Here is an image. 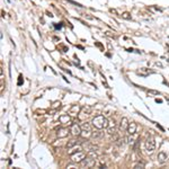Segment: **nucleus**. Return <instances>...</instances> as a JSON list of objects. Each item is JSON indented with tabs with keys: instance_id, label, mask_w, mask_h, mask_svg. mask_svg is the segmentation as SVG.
Segmentation results:
<instances>
[{
	"instance_id": "1",
	"label": "nucleus",
	"mask_w": 169,
	"mask_h": 169,
	"mask_svg": "<svg viewBox=\"0 0 169 169\" xmlns=\"http://www.w3.org/2000/svg\"><path fill=\"white\" fill-rule=\"evenodd\" d=\"M108 123H110V121L103 115L95 116L92 121V124L94 125L97 130H104V129H106L107 126H108Z\"/></svg>"
},
{
	"instance_id": "2",
	"label": "nucleus",
	"mask_w": 169,
	"mask_h": 169,
	"mask_svg": "<svg viewBox=\"0 0 169 169\" xmlns=\"http://www.w3.org/2000/svg\"><path fill=\"white\" fill-rule=\"evenodd\" d=\"M145 150H147L148 154H152L156 150V141L151 135H149L145 140Z\"/></svg>"
},
{
	"instance_id": "3",
	"label": "nucleus",
	"mask_w": 169,
	"mask_h": 169,
	"mask_svg": "<svg viewBox=\"0 0 169 169\" xmlns=\"http://www.w3.org/2000/svg\"><path fill=\"white\" fill-rule=\"evenodd\" d=\"M80 165H81V167H83V168H92V167H95V165H96V158L87 156V157L80 162Z\"/></svg>"
},
{
	"instance_id": "4",
	"label": "nucleus",
	"mask_w": 169,
	"mask_h": 169,
	"mask_svg": "<svg viewBox=\"0 0 169 169\" xmlns=\"http://www.w3.org/2000/svg\"><path fill=\"white\" fill-rule=\"evenodd\" d=\"M71 161L72 162H74V163H80L81 161L86 158V154L83 153L82 152V150L81 151H77V152H74V153H72L71 154Z\"/></svg>"
},
{
	"instance_id": "5",
	"label": "nucleus",
	"mask_w": 169,
	"mask_h": 169,
	"mask_svg": "<svg viewBox=\"0 0 169 169\" xmlns=\"http://www.w3.org/2000/svg\"><path fill=\"white\" fill-rule=\"evenodd\" d=\"M69 133H70V130H68V128L61 126V128L56 129V137L59 139H64V138L68 137Z\"/></svg>"
},
{
	"instance_id": "6",
	"label": "nucleus",
	"mask_w": 169,
	"mask_h": 169,
	"mask_svg": "<svg viewBox=\"0 0 169 169\" xmlns=\"http://www.w3.org/2000/svg\"><path fill=\"white\" fill-rule=\"evenodd\" d=\"M92 108L90 106H85L81 108L80 113H79V120H85L87 116H89L92 114Z\"/></svg>"
},
{
	"instance_id": "7",
	"label": "nucleus",
	"mask_w": 169,
	"mask_h": 169,
	"mask_svg": "<svg viewBox=\"0 0 169 169\" xmlns=\"http://www.w3.org/2000/svg\"><path fill=\"white\" fill-rule=\"evenodd\" d=\"M81 126L78 124H72L71 128H70V133L72 134V135H74V137H79L81 134Z\"/></svg>"
},
{
	"instance_id": "8",
	"label": "nucleus",
	"mask_w": 169,
	"mask_h": 169,
	"mask_svg": "<svg viewBox=\"0 0 169 169\" xmlns=\"http://www.w3.org/2000/svg\"><path fill=\"white\" fill-rule=\"evenodd\" d=\"M106 131L107 133L110 134V135H113V134L116 133V124L114 121H110V123H108V126L106 128Z\"/></svg>"
},
{
	"instance_id": "9",
	"label": "nucleus",
	"mask_w": 169,
	"mask_h": 169,
	"mask_svg": "<svg viewBox=\"0 0 169 169\" xmlns=\"http://www.w3.org/2000/svg\"><path fill=\"white\" fill-rule=\"evenodd\" d=\"M169 160V153L166 152H159L158 154V161L160 163H166Z\"/></svg>"
},
{
	"instance_id": "10",
	"label": "nucleus",
	"mask_w": 169,
	"mask_h": 169,
	"mask_svg": "<svg viewBox=\"0 0 169 169\" xmlns=\"http://www.w3.org/2000/svg\"><path fill=\"white\" fill-rule=\"evenodd\" d=\"M129 120L126 117H122L121 122H120V131H126L128 130V126H129Z\"/></svg>"
},
{
	"instance_id": "11",
	"label": "nucleus",
	"mask_w": 169,
	"mask_h": 169,
	"mask_svg": "<svg viewBox=\"0 0 169 169\" xmlns=\"http://www.w3.org/2000/svg\"><path fill=\"white\" fill-rule=\"evenodd\" d=\"M59 121H60V123L61 124H69L70 122H71V117L68 115V114H64V115H61L59 117Z\"/></svg>"
},
{
	"instance_id": "12",
	"label": "nucleus",
	"mask_w": 169,
	"mask_h": 169,
	"mask_svg": "<svg viewBox=\"0 0 169 169\" xmlns=\"http://www.w3.org/2000/svg\"><path fill=\"white\" fill-rule=\"evenodd\" d=\"M137 124L135 123H133V122H131L130 124H129L128 126V130H126V132H128V134H135V132H137Z\"/></svg>"
},
{
	"instance_id": "13",
	"label": "nucleus",
	"mask_w": 169,
	"mask_h": 169,
	"mask_svg": "<svg viewBox=\"0 0 169 169\" xmlns=\"http://www.w3.org/2000/svg\"><path fill=\"white\" fill-rule=\"evenodd\" d=\"M82 150V147H81L80 144H77V145H74V147H72V148L68 149V153L71 156L72 153H74V152H77V151H81Z\"/></svg>"
},
{
	"instance_id": "14",
	"label": "nucleus",
	"mask_w": 169,
	"mask_h": 169,
	"mask_svg": "<svg viewBox=\"0 0 169 169\" xmlns=\"http://www.w3.org/2000/svg\"><path fill=\"white\" fill-rule=\"evenodd\" d=\"M125 141H126V143L130 145H133L134 143L137 142L135 141V137H134V134H129V137L125 138Z\"/></svg>"
},
{
	"instance_id": "15",
	"label": "nucleus",
	"mask_w": 169,
	"mask_h": 169,
	"mask_svg": "<svg viewBox=\"0 0 169 169\" xmlns=\"http://www.w3.org/2000/svg\"><path fill=\"white\" fill-rule=\"evenodd\" d=\"M92 135V131H87V130H82L81 131L80 137H82L83 139H88Z\"/></svg>"
},
{
	"instance_id": "16",
	"label": "nucleus",
	"mask_w": 169,
	"mask_h": 169,
	"mask_svg": "<svg viewBox=\"0 0 169 169\" xmlns=\"http://www.w3.org/2000/svg\"><path fill=\"white\" fill-rule=\"evenodd\" d=\"M92 126L94 125L92 124V123H87V122H85V123H82V125H81V130H87V131H92Z\"/></svg>"
},
{
	"instance_id": "17",
	"label": "nucleus",
	"mask_w": 169,
	"mask_h": 169,
	"mask_svg": "<svg viewBox=\"0 0 169 169\" xmlns=\"http://www.w3.org/2000/svg\"><path fill=\"white\" fill-rule=\"evenodd\" d=\"M77 144H80L79 141H77V140H70V141L67 143V149H70V148H72V147H74V145H77Z\"/></svg>"
},
{
	"instance_id": "18",
	"label": "nucleus",
	"mask_w": 169,
	"mask_h": 169,
	"mask_svg": "<svg viewBox=\"0 0 169 169\" xmlns=\"http://www.w3.org/2000/svg\"><path fill=\"white\" fill-rule=\"evenodd\" d=\"M81 108H82V107H80L79 105H73V106L71 107V110H70V113H80Z\"/></svg>"
},
{
	"instance_id": "19",
	"label": "nucleus",
	"mask_w": 169,
	"mask_h": 169,
	"mask_svg": "<svg viewBox=\"0 0 169 169\" xmlns=\"http://www.w3.org/2000/svg\"><path fill=\"white\" fill-rule=\"evenodd\" d=\"M103 132H99V131H95V132H92V138H95V139H101V138H103Z\"/></svg>"
},
{
	"instance_id": "20",
	"label": "nucleus",
	"mask_w": 169,
	"mask_h": 169,
	"mask_svg": "<svg viewBox=\"0 0 169 169\" xmlns=\"http://www.w3.org/2000/svg\"><path fill=\"white\" fill-rule=\"evenodd\" d=\"M134 168H137V169H142V168H145V163L143 162V161H140V162H138L135 166H134Z\"/></svg>"
},
{
	"instance_id": "21",
	"label": "nucleus",
	"mask_w": 169,
	"mask_h": 169,
	"mask_svg": "<svg viewBox=\"0 0 169 169\" xmlns=\"http://www.w3.org/2000/svg\"><path fill=\"white\" fill-rule=\"evenodd\" d=\"M122 17H123V18H125V19H130V18H131V16H130V14H129V12H124V14H123V15H122Z\"/></svg>"
},
{
	"instance_id": "22",
	"label": "nucleus",
	"mask_w": 169,
	"mask_h": 169,
	"mask_svg": "<svg viewBox=\"0 0 169 169\" xmlns=\"http://www.w3.org/2000/svg\"><path fill=\"white\" fill-rule=\"evenodd\" d=\"M149 92H150V94H154V95H159V94H160L159 92H156V90H149Z\"/></svg>"
},
{
	"instance_id": "23",
	"label": "nucleus",
	"mask_w": 169,
	"mask_h": 169,
	"mask_svg": "<svg viewBox=\"0 0 169 169\" xmlns=\"http://www.w3.org/2000/svg\"><path fill=\"white\" fill-rule=\"evenodd\" d=\"M58 106H60V101H55L53 104V107H58Z\"/></svg>"
}]
</instances>
